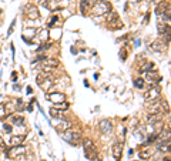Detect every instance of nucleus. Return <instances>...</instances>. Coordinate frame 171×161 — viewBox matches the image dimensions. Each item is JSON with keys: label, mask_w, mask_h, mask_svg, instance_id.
<instances>
[{"label": "nucleus", "mask_w": 171, "mask_h": 161, "mask_svg": "<svg viewBox=\"0 0 171 161\" xmlns=\"http://www.w3.org/2000/svg\"><path fill=\"white\" fill-rule=\"evenodd\" d=\"M158 96H160V87H156V89H150L148 91H146L144 99H146L147 101H151V100L157 99Z\"/></svg>", "instance_id": "nucleus-7"}, {"label": "nucleus", "mask_w": 171, "mask_h": 161, "mask_svg": "<svg viewBox=\"0 0 171 161\" xmlns=\"http://www.w3.org/2000/svg\"><path fill=\"white\" fill-rule=\"evenodd\" d=\"M41 39H43V40H46V39H47V30L41 31Z\"/></svg>", "instance_id": "nucleus-32"}, {"label": "nucleus", "mask_w": 171, "mask_h": 161, "mask_svg": "<svg viewBox=\"0 0 171 161\" xmlns=\"http://www.w3.org/2000/svg\"><path fill=\"white\" fill-rule=\"evenodd\" d=\"M24 138H26V137L23 136V134H20V136H14V137H12V140H10V141H12L13 146H20V144H22V142L24 141Z\"/></svg>", "instance_id": "nucleus-15"}, {"label": "nucleus", "mask_w": 171, "mask_h": 161, "mask_svg": "<svg viewBox=\"0 0 171 161\" xmlns=\"http://www.w3.org/2000/svg\"><path fill=\"white\" fill-rule=\"evenodd\" d=\"M146 80L150 81V83H157V81L161 80V77L154 70H150V71H146Z\"/></svg>", "instance_id": "nucleus-10"}, {"label": "nucleus", "mask_w": 171, "mask_h": 161, "mask_svg": "<svg viewBox=\"0 0 171 161\" xmlns=\"http://www.w3.org/2000/svg\"><path fill=\"white\" fill-rule=\"evenodd\" d=\"M50 115L53 118H64L63 113L60 111L59 109H54V107H50Z\"/></svg>", "instance_id": "nucleus-16"}, {"label": "nucleus", "mask_w": 171, "mask_h": 161, "mask_svg": "<svg viewBox=\"0 0 171 161\" xmlns=\"http://www.w3.org/2000/svg\"><path fill=\"white\" fill-rule=\"evenodd\" d=\"M12 121L14 124H19V126H23V123H24V118L20 117V115H12Z\"/></svg>", "instance_id": "nucleus-20"}, {"label": "nucleus", "mask_w": 171, "mask_h": 161, "mask_svg": "<svg viewBox=\"0 0 171 161\" xmlns=\"http://www.w3.org/2000/svg\"><path fill=\"white\" fill-rule=\"evenodd\" d=\"M3 130L6 131V133H12L13 128H12V126H10V124H3Z\"/></svg>", "instance_id": "nucleus-27"}, {"label": "nucleus", "mask_w": 171, "mask_h": 161, "mask_svg": "<svg viewBox=\"0 0 171 161\" xmlns=\"http://www.w3.org/2000/svg\"><path fill=\"white\" fill-rule=\"evenodd\" d=\"M110 9H111V4H110L109 2H106V0H97L96 4L93 6V12H94V14H97V16L106 14V13L110 12Z\"/></svg>", "instance_id": "nucleus-1"}, {"label": "nucleus", "mask_w": 171, "mask_h": 161, "mask_svg": "<svg viewBox=\"0 0 171 161\" xmlns=\"http://www.w3.org/2000/svg\"><path fill=\"white\" fill-rule=\"evenodd\" d=\"M163 161H170V157H165V158H164V160H163Z\"/></svg>", "instance_id": "nucleus-35"}, {"label": "nucleus", "mask_w": 171, "mask_h": 161, "mask_svg": "<svg viewBox=\"0 0 171 161\" xmlns=\"http://www.w3.org/2000/svg\"><path fill=\"white\" fill-rule=\"evenodd\" d=\"M6 115V109H4V104H0V118H3Z\"/></svg>", "instance_id": "nucleus-26"}, {"label": "nucleus", "mask_w": 171, "mask_h": 161, "mask_svg": "<svg viewBox=\"0 0 171 161\" xmlns=\"http://www.w3.org/2000/svg\"><path fill=\"white\" fill-rule=\"evenodd\" d=\"M107 23H109V27L111 29V30H118V29L123 27V23L121 20H120V17H118L117 12H109V16H107Z\"/></svg>", "instance_id": "nucleus-2"}, {"label": "nucleus", "mask_w": 171, "mask_h": 161, "mask_svg": "<svg viewBox=\"0 0 171 161\" xmlns=\"http://www.w3.org/2000/svg\"><path fill=\"white\" fill-rule=\"evenodd\" d=\"M47 100H51L53 103H59V101H64V94L63 93H51L47 94Z\"/></svg>", "instance_id": "nucleus-12"}, {"label": "nucleus", "mask_w": 171, "mask_h": 161, "mask_svg": "<svg viewBox=\"0 0 171 161\" xmlns=\"http://www.w3.org/2000/svg\"><path fill=\"white\" fill-rule=\"evenodd\" d=\"M156 13H157V16L161 14V13H165V3H164V2H163V3H160L158 6H157Z\"/></svg>", "instance_id": "nucleus-21"}, {"label": "nucleus", "mask_w": 171, "mask_h": 161, "mask_svg": "<svg viewBox=\"0 0 171 161\" xmlns=\"http://www.w3.org/2000/svg\"><path fill=\"white\" fill-rule=\"evenodd\" d=\"M56 22H59V17H57V16L50 17V19H49V27H53V26L56 24Z\"/></svg>", "instance_id": "nucleus-23"}, {"label": "nucleus", "mask_w": 171, "mask_h": 161, "mask_svg": "<svg viewBox=\"0 0 171 161\" xmlns=\"http://www.w3.org/2000/svg\"><path fill=\"white\" fill-rule=\"evenodd\" d=\"M111 153H113V157H114L117 161H120L121 154H123V142L121 144H120V142H115L111 148Z\"/></svg>", "instance_id": "nucleus-8"}, {"label": "nucleus", "mask_w": 171, "mask_h": 161, "mask_svg": "<svg viewBox=\"0 0 171 161\" xmlns=\"http://www.w3.org/2000/svg\"><path fill=\"white\" fill-rule=\"evenodd\" d=\"M96 2L97 0H81V4H80V12L83 13H86V9H87V6H90V4H96Z\"/></svg>", "instance_id": "nucleus-13"}, {"label": "nucleus", "mask_w": 171, "mask_h": 161, "mask_svg": "<svg viewBox=\"0 0 171 161\" xmlns=\"http://www.w3.org/2000/svg\"><path fill=\"white\" fill-rule=\"evenodd\" d=\"M17 109L23 110V101H22V100H17Z\"/></svg>", "instance_id": "nucleus-30"}, {"label": "nucleus", "mask_w": 171, "mask_h": 161, "mask_svg": "<svg viewBox=\"0 0 171 161\" xmlns=\"http://www.w3.org/2000/svg\"><path fill=\"white\" fill-rule=\"evenodd\" d=\"M63 138L66 141H68L70 144H73V146H78L81 142V134L77 133V131H64L63 133Z\"/></svg>", "instance_id": "nucleus-4"}, {"label": "nucleus", "mask_w": 171, "mask_h": 161, "mask_svg": "<svg viewBox=\"0 0 171 161\" xmlns=\"http://www.w3.org/2000/svg\"><path fill=\"white\" fill-rule=\"evenodd\" d=\"M53 107L54 109H59V110H67L68 109V103H66V101H59V103H54L53 104Z\"/></svg>", "instance_id": "nucleus-19"}, {"label": "nucleus", "mask_w": 171, "mask_h": 161, "mask_svg": "<svg viewBox=\"0 0 171 161\" xmlns=\"http://www.w3.org/2000/svg\"><path fill=\"white\" fill-rule=\"evenodd\" d=\"M138 2H140V0H138Z\"/></svg>", "instance_id": "nucleus-38"}, {"label": "nucleus", "mask_w": 171, "mask_h": 161, "mask_svg": "<svg viewBox=\"0 0 171 161\" xmlns=\"http://www.w3.org/2000/svg\"><path fill=\"white\" fill-rule=\"evenodd\" d=\"M167 26H170L168 23H164L163 20H158V23H157V30H158L160 34H163L165 31V29H167Z\"/></svg>", "instance_id": "nucleus-18"}, {"label": "nucleus", "mask_w": 171, "mask_h": 161, "mask_svg": "<svg viewBox=\"0 0 171 161\" xmlns=\"http://www.w3.org/2000/svg\"><path fill=\"white\" fill-rule=\"evenodd\" d=\"M134 86H136L137 89H143V87H144L143 78H136V80H134Z\"/></svg>", "instance_id": "nucleus-22"}, {"label": "nucleus", "mask_w": 171, "mask_h": 161, "mask_svg": "<svg viewBox=\"0 0 171 161\" xmlns=\"http://www.w3.org/2000/svg\"><path fill=\"white\" fill-rule=\"evenodd\" d=\"M148 20H150V13H147V14H146V17H144V22H146V23H148Z\"/></svg>", "instance_id": "nucleus-33"}, {"label": "nucleus", "mask_w": 171, "mask_h": 161, "mask_svg": "<svg viewBox=\"0 0 171 161\" xmlns=\"http://www.w3.org/2000/svg\"><path fill=\"white\" fill-rule=\"evenodd\" d=\"M14 23H16V20H13V23H12V26H10V29H9V31H7V34H12V31H13V27H14Z\"/></svg>", "instance_id": "nucleus-31"}, {"label": "nucleus", "mask_w": 171, "mask_h": 161, "mask_svg": "<svg viewBox=\"0 0 171 161\" xmlns=\"http://www.w3.org/2000/svg\"><path fill=\"white\" fill-rule=\"evenodd\" d=\"M120 54H121V60H126V59H127V51H126L124 49L120 51Z\"/></svg>", "instance_id": "nucleus-29"}, {"label": "nucleus", "mask_w": 171, "mask_h": 161, "mask_svg": "<svg viewBox=\"0 0 171 161\" xmlns=\"http://www.w3.org/2000/svg\"><path fill=\"white\" fill-rule=\"evenodd\" d=\"M26 147L24 146H13V148H7L4 150V153H6V155L9 158H16V157H19V158H23V155L26 154Z\"/></svg>", "instance_id": "nucleus-3"}, {"label": "nucleus", "mask_w": 171, "mask_h": 161, "mask_svg": "<svg viewBox=\"0 0 171 161\" xmlns=\"http://www.w3.org/2000/svg\"><path fill=\"white\" fill-rule=\"evenodd\" d=\"M151 49L156 50V51H164V50L167 49V46H165V43H163V41H154V43L151 44Z\"/></svg>", "instance_id": "nucleus-14"}, {"label": "nucleus", "mask_w": 171, "mask_h": 161, "mask_svg": "<svg viewBox=\"0 0 171 161\" xmlns=\"http://www.w3.org/2000/svg\"><path fill=\"white\" fill-rule=\"evenodd\" d=\"M99 128L103 134H110L113 131V124L110 120H101L99 123Z\"/></svg>", "instance_id": "nucleus-5"}, {"label": "nucleus", "mask_w": 171, "mask_h": 161, "mask_svg": "<svg viewBox=\"0 0 171 161\" xmlns=\"http://www.w3.org/2000/svg\"><path fill=\"white\" fill-rule=\"evenodd\" d=\"M163 120V114L161 113H150L148 115H147V121H148L150 124H156L158 123V121Z\"/></svg>", "instance_id": "nucleus-11"}, {"label": "nucleus", "mask_w": 171, "mask_h": 161, "mask_svg": "<svg viewBox=\"0 0 171 161\" xmlns=\"http://www.w3.org/2000/svg\"><path fill=\"white\" fill-rule=\"evenodd\" d=\"M44 66H50V67H57L59 66V60L56 59H41Z\"/></svg>", "instance_id": "nucleus-17"}, {"label": "nucleus", "mask_w": 171, "mask_h": 161, "mask_svg": "<svg viewBox=\"0 0 171 161\" xmlns=\"http://www.w3.org/2000/svg\"><path fill=\"white\" fill-rule=\"evenodd\" d=\"M33 93V90H31V87H27V94H31Z\"/></svg>", "instance_id": "nucleus-34"}, {"label": "nucleus", "mask_w": 171, "mask_h": 161, "mask_svg": "<svg viewBox=\"0 0 171 161\" xmlns=\"http://www.w3.org/2000/svg\"><path fill=\"white\" fill-rule=\"evenodd\" d=\"M84 155L87 160H97V148L96 147H84Z\"/></svg>", "instance_id": "nucleus-6"}, {"label": "nucleus", "mask_w": 171, "mask_h": 161, "mask_svg": "<svg viewBox=\"0 0 171 161\" xmlns=\"http://www.w3.org/2000/svg\"><path fill=\"white\" fill-rule=\"evenodd\" d=\"M97 161H101V160H100V158H97Z\"/></svg>", "instance_id": "nucleus-36"}, {"label": "nucleus", "mask_w": 171, "mask_h": 161, "mask_svg": "<svg viewBox=\"0 0 171 161\" xmlns=\"http://www.w3.org/2000/svg\"><path fill=\"white\" fill-rule=\"evenodd\" d=\"M168 147H170V141H167L165 144H161V146H160V150H161V151L168 153V151H170V148H168Z\"/></svg>", "instance_id": "nucleus-24"}, {"label": "nucleus", "mask_w": 171, "mask_h": 161, "mask_svg": "<svg viewBox=\"0 0 171 161\" xmlns=\"http://www.w3.org/2000/svg\"><path fill=\"white\" fill-rule=\"evenodd\" d=\"M83 144H84V147H96V146H94V142L91 141L90 138H86L83 141Z\"/></svg>", "instance_id": "nucleus-25"}, {"label": "nucleus", "mask_w": 171, "mask_h": 161, "mask_svg": "<svg viewBox=\"0 0 171 161\" xmlns=\"http://www.w3.org/2000/svg\"><path fill=\"white\" fill-rule=\"evenodd\" d=\"M150 155H151V153H150V151H141L140 153L141 158H150Z\"/></svg>", "instance_id": "nucleus-28"}, {"label": "nucleus", "mask_w": 171, "mask_h": 161, "mask_svg": "<svg viewBox=\"0 0 171 161\" xmlns=\"http://www.w3.org/2000/svg\"><path fill=\"white\" fill-rule=\"evenodd\" d=\"M27 17L30 20H37L39 17H40V12L37 10V7L36 6H27Z\"/></svg>", "instance_id": "nucleus-9"}, {"label": "nucleus", "mask_w": 171, "mask_h": 161, "mask_svg": "<svg viewBox=\"0 0 171 161\" xmlns=\"http://www.w3.org/2000/svg\"><path fill=\"white\" fill-rule=\"evenodd\" d=\"M0 142H2V138H0Z\"/></svg>", "instance_id": "nucleus-37"}]
</instances>
